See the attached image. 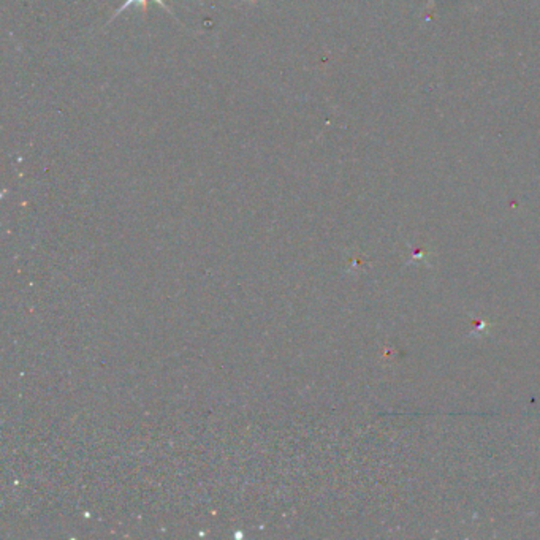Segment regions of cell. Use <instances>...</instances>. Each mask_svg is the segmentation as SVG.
<instances>
[{
	"label": "cell",
	"instance_id": "1",
	"mask_svg": "<svg viewBox=\"0 0 540 540\" xmlns=\"http://www.w3.org/2000/svg\"><path fill=\"white\" fill-rule=\"evenodd\" d=\"M148 2H149V0H126V2L122 3V7H121L119 10H117L116 14H113V18H111V21H113V19L116 18V16H119L122 12H124V10H127L128 7H132V5H141L143 12H146V5H148ZM154 2H157V3L160 5V7H163L170 14H173V13H171V10L167 7V3H165V0H154Z\"/></svg>",
	"mask_w": 540,
	"mask_h": 540
}]
</instances>
